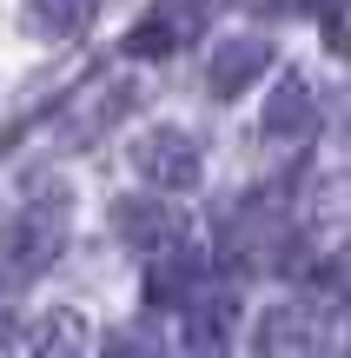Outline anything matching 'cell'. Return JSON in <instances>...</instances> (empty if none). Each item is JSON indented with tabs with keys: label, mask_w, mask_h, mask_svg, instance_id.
I'll return each mask as SVG.
<instances>
[{
	"label": "cell",
	"mask_w": 351,
	"mask_h": 358,
	"mask_svg": "<svg viewBox=\"0 0 351 358\" xmlns=\"http://www.w3.org/2000/svg\"><path fill=\"white\" fill-rule=\"evenodd\" d=\"M113 232L133 245L140 259H159V252H179L186 239V219L172 213V206L146 199V192H133V199H113Z\"/></svg>",
	"instance_id": "cell-4"
},
{
	"label": "cell",
	"mask_w": 351,
	"mask_h": 358,
	"mask_svg": "<svg viewBox=\"0 0 351 358\" xmlns=\"http://www.w3.org/2000/svg\"><path fill=\"white\" fill-rule=\"evenodd\" d=\"M100 358H159V332L153 325H106Z\"/></svg>",
	"instance_id": "cell-14"
},
{
	"label": "cell",
	"mask_w": 351,
	"mask_h": 358,
	"mask_svg": "<svg viewBox=\"0 0 351 358\" xmlns=\"http://www.w3.org/2000/svg\"><path fill=\"white\" fill-rule=\"evenodd\" d=\"M259 127L272 133V140H312L318 133V100H312V80L305 73H285L272 87V100H265Z\"/></svg>",
	"instance_id": "cell-8"
},
{
	"label": "cell",
	"mask_w": 351,
	"mask_h": 358,
	"mask_svg": "<svg viewBox=\"0 0 351 358\" xmlns=\"http://www.w3.org/2000/svg\"><path fill=\"white\" fill-rule=\"evenodd\" d=\"M93 13H100V0H33V7H27V34L66 40V34H80Z\"/></svg>",
	"instance_id": "cell-12"
},
{
	"label": "cell",
	"mask_w": 351,
	"mask_h": 358,
	"mask_svg": "<svg viewBox=\"0 0 351 358\" xmlns=\"http://www.w3.org/2000/svg\"><path fill=\"white\" fill-rule=\"evenodd\" d=\"M133 166L153 192H193L199 173H206V159H199V140L179 127H153L133 140Z\"/></svg>",
	"instance_id": "cell-3"
},
{
	"label": "cell",
	"mask_w": 351,
	"mask_h": 358,
	"mask_svg": "<svg viewBox=\"0 0 351 358\" xmlns=\"http://www.w3.org/2000/svg\"><path fill=\"white\" fill-rule=\"evenodd\" d=\"M305 219H312V226H351V166L312 179V192H305Z\"/></svg>",
	"instance_id": "cell-13"
},
{
	"label": "cell",
	"mask_w": 351,
	"mask_h": 358,
	"mask_svg": "<svg viewBox=\"0 0 351 358\" xmlns=\"http://www.w3.org/2000/svg\"><path fill=\"white\" fill-rule=\"evenodd\" d=\"M232 312H239L232 285L206 279L193 299H186V345H193V352H219V345H225V325H232Z\"/></svg>",
	"instance_id": "cell-9"
},
{
	"label": "cell",
	"mask_w": 351,
	"mask_h": 358,
	"mask_svg": "<svg viewBox=\"0 0 351 358\" xmlns=\"http://www.w3.org/2000/svg\"><path fill=\"white\" fill-rule=\"evenodd\" d=\"M252 345H259V358H325V325L312 306H272L259 312Z\"/></svg>",
	"instance_id": "cell-5"
},
{
	"label": "cell",
	"mask_w": 351,
	"mask_h": 358,
	"mask_svg": "<svg viewBox=\"0 0 351 358\" xmlns=\"http://www.w3.org/2000/svg\"><path fill=\"white\" fill-rule=\"evenodd\" d=\"M206 279H212L206 259H193V252H159L153 272H146V299H153V306H186Z\"/></svg>",
	"instance_id": "cell-10"
},
{
	"label": "cell",
	"mask_w": 351,
	"mask_h": 358,
	"mask_svg": "<svg viewBox=\"0 0 351 358\" xmlns=\"http://www.w3.org/2000/svg\"><path fill=\"white\" fill-rule=\"evenodd\" d=\"M193 34H199V7H186V0H159L153 20H140L126 34V53H133V60H166V53H179Z\"/></svg>",
	"instance_id": "cell-7"
},
{
	"label": "cell",
	"mask_w": 351,
	"mask_h": 358,
	"mask_svg": "<svg viewBox=\"0 0 351 358\" xmlns=\"http://www.w3.org/2000/svg\"><path fill=\"white\" fill-rule=\"evenodd\" d=\"M351 0H305V13H318V20H338Z\"/></svg>",
	"instance_id": "cell-15"
},
{
	"label": "cell",
	"mask_w": 351,
	"mask_h": 358,
	"mask_svg": "<svg viewBox=\"0 0 351 358\" xmlns=\"http://www.w3.org/2000/svg\"><path fill=\"white\" fill-rule=\"evenodd\" d=\"M133 100H140V87H133L126 66H100V73H87L73 93H66L60 120H53V146H87V140H100Z\"/></svg>",
	"instance_id": "cell-2"
},
{
	"label": "cell",
	"mask_w": 351,
	"mask_h": 358,
	"mask_svg": "<svg viewBox=\"0 0 351 358\" xmlns=\"http://www.w3.org/2000/svg\"><path fill=\"white\" fill-rule=\"evenodd\" d=\"M66 239H73V199H66L60 186L27 192V199L13 206V219H7V279L27 285L33 272H47L53 259L66 252Z\"/></svg>",
	"instance_id": "cell-1"
},
{
	"label": "cell",
	"mask_w": 351,
	"mask_h": 358,
	"mask_svg": "<svg viewBox=\"0 0 351 358\" xmlns=\"http://www.w3.org/2000/svg\"><path fill=\"white\" fill-rule=\"evenodd\" d=\"M272 66V47H265L259 34H232V40H219L212 47V60H206V87H212V100H239V93L252 87V80Z\"/></svg>",
	"instance_id": "cell-6"
},
{
	"label": "cell",
	"mask_w": 351,
	"mask_h": 358,
	"mask_svg": "<svg viewBox=\"0 0 351 358\" xmlns=\"http://www.w3.org/2000/svg\"><path fill=\"white\" fill-rule=\"evenodd\" d=\"M33 358H93V332H87V319H80L73 306L40 312V325H33Z\"/></svg>",
	"instance_id": "cell-11"
}]
</instances>
